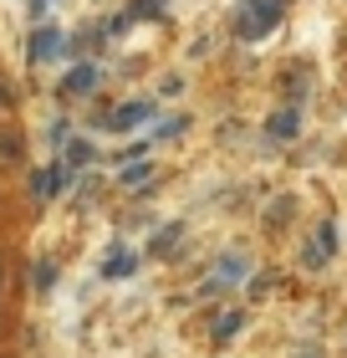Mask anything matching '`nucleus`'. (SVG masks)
Returning <instances> with one entry per match:
<instances>
[{
  "mask_svg": "<svg viewBox=\"0 0 347 358\" xmlns=\"http://www.w3.org/2000/svg\"><path fill=\"white\" fill-rule=\"evenodd\" d=\"M286 15V0H245L235 15V36L240 41H260L266 31H276V21Z\"/></svg>",
  "mask_w": 347,
  "mask_h": 358,
  "instance_id": "1",
  "label": "nucleus"
},
{
  "mask_svg": "<svg viewBox=\"0 0 347 358\" xmlns=\"http://www.w3.org/2000/svg\"><path fill=\"white\" fill-rule=\"evenodd\" d=\"M332 251H337V225L327 220V225L311 231V246L302 251V266H327V262H332Z\"/></svg>",
  "mask_w": 347,
  "mask_h": 358,
  "instance_id": "2",
  "label": "nucleus"
},
{
  "mask_svg": "<svg viewBox=\"0 0 347 358\" xmlns=\"http://www.w3.org/2000/svg\"><path fill=\"white\" fill-rule=\"evenodd\" d=\"M97 83H103V72H97V62H77V67L61 77V97H82V92H92Z\"/></svg>",
  "mask_w": 347,
  "mask_h": 358,
  "instance_id": "3",
  "label": "nucleus"
},
{
  "mask_svg": "<svg viewBox=\"0 0 347 358\" xmlns=\"http://www.w3.org/2000/svg\"><path fill=\"white\" fill-rule=\"evenodd\" d=\"M148 118H154V103H123L118 113H108V118H103V128L128 134V128H138V123H148Z\"/></svg>",
  "mask_w": 347,
  "mask_h": 358,
  "instance_id": "4",
  "label": "nucleus"
},
{
  "mask_svg": "<svg viewBox=\"0 0 347 358\" xmlns=\"http://www.w3.org/2000/svg\"><path fill=\"white\" fill-rule=\"evenodd\" d=\"M61 52V31L57 26H41L36 36H31V62H52Z\"/></svg>",
  "mask_w": 347,
  "mask_h": 358,
  "instance_id": "5",
  "label": "nucleus"
},
{
  "mask_svg": "<svg viewBox=\"0 0 347 358\" xmlns=\"http://www.w3.org/2000/svg\"><path fill=\"white\" fill-rule=\"evenodd\" d=\"M296 128H302V108H281L266 118V134L271 138H296Z\"/></svg>",
  "mask_w": 347,
  "mask_h": 358,
  "instance_id": "6",
  "label": "nucleus"
},
{
  "mask_svg": "<svg viewBox=\"0 0 347 358\" xmlns=\"http://www.w3.org/2000/svg\"><path fill=\"white\" fill-rule=\"evenodd\" d=\"M67 179H72V169H67V164L41 169V174H36V194H41V200H52V194H61V189H67Z\"/></svg>",
  "mask_w": 347,
  "mask_h": 358,
  "instance_id": "7",
  "label": "nucleus"
},
{
  "mask_svg": "<svg viewBox=\"0 0 347 358\" xmlns=\"http://www.w3.org/2000/svg\"><path fill=\"white\" fill-rule=\"evenodd\" d=\"M133 266H138V262H133V256H128V251L118 246V251H112L108 262H103V276H108V282H123V276H133Z\"/></svg>",
  "mask_w": 347,
  "mask_h": 358,
  "instance_id": "8",
  "label": "nucleus"
},
{
  "mask_svg": "<svg viewBox=\"0 0 347 358\" xmlns=\"http://www.w3.org/2000/svg\"><path fill=\"white\" fill-rule=\"evenodd\" d=\"M214 271H220V282H240V276H245V256H240V251H225Z\"/></svg>",
  "mask_w": 347,
  "mask_h": 358,
  "instance_id": "9",
  "label": "nucleus"
},
{
  "mask_svg": "<svg viewBox=\"0 0 347 358\" xmlns=\"http://www.w3.org/2000/svg\"><path fill=\"white\" fill-rule=\"evenodd\" d=\"M240 322H245V313H225V317H214V343L235 338V333H240Z\"/></svg>",
  "mask_w": 347,
  "mask_h": 358,
  "instance_id": "10",
  "label": "nucleus"
},
{
  "mask_svg": "<svg viewBox=\"0 0 347 358\" xmlns=\"http://www.w3.org/2000/svg\"><path fill=\"white\" fill-rule=\"evenodd\" d=\"M179 231H184V225H163V231L154 236V256H169V251H174V241H179Z\"/></svg>",
  "mask_w": 347,
  "mask_h": 358,
  "instance_id": "11",
  "label": "nucleus"
},
{
  "mask_svg": "<svg viewBox=\"0 0 347 358\" xmlns=\"http://www.w3.org/2000/svg\"><path fill=\"white\" fill-rule=\"evenodd\" d=\"M92 154H97V149H92L87 138H72V143H67V164H92Z\"/></svg>",
  "mask_w": 347,
  "mask_h": 358,
  "instance_id": "12",
  "label": "nucleus"
},
{
  "mask_svg": "<svg viewBox=\"0 0 347 358\" xmlns=\"http://www.w3.org/2000/svg\"><path fill=\"white\" fill-rule=\"evenodd\" d=\"M123 185H128V189L154 185V164H133V169H123Z\"/></svg>",
  "mask_w": 347,
  "mask_h": 358,
  "instance_id": "13",
  "label": "nucleus"
},
{
  "mask_svg": "<svg viewBox=\"0 0 347 358\" xmlns=\"http://www.w3.org/2000/svg\"><path fill=\"white\" fill-rule=\"evenodd\" d=\"M21 159V134H0V164Z\"/></svg>",
  "mask_w": 347,
  "mask_h": 358,
  "instance_id": "14",
  "label": "nucleus"
},
{
  "mask_svg": "<svg viewBox=\"0 0 347 358\" xmlns=\"http://www.w3.org/2000/svg\"><path fill=\"white\" fill-rule=\"evenodd\" d=\"M133 15H138V21H158V15H163V0H133Z\"/></svg>",
  "mask_w": 347,
  "mask_h": 358,
  "instance_id": "15",
  "label": "nucleus"
},
{
  "mask_svg": "<svg viewBox=\"0 0 347 358\" xmlns=\"http://www.w3.org/2000/svg\"><path fill=\"white\" fill-rule=\"evenodd\" d=\"M286 220H291V200H276V205L266 210V225H276V231H281Z\"/></svg>",
  "mask_w": 347,
  "mask_h": 358,
  "instance_id": "16",
  "label": "nucleus"
},
{
  "mask_svg": "<svg viewBox=\"0 0 347 358\" xmlns=\"http://www.w3.org/2000/svg\"><path fill=\"white\" fill-rule=\"evenodd\" d=\"M286 92H291V97L307 92V72H291V77H286Z\"/></svg>",
  "mask_w": 347,
  "mask_h": 358,
  "instance_id": "17",
  "label": "nucleus"
},
{
  "mask_svg": "<svg viewBox=\"0 0 347 358\" xmlns=\"http://www.w3.org/2000/svg\"><path fill=\"white\" fill-rule=\"evenodd\" d=\"M10 108H15V92H10L6 83H0V113H10Z\"/></svg>",
  "mask_w": 347,
  "mask_h": 358,
  "instance_id": "18",
  "label": "nucleus"
},
{
  "mask_svg": "<svg viewBox=\"0 0 347 358\" xmlns=\"http://www.w3.org/2000/svg\"><path fill=\"white\" fill-rule=\"evenodd\" d=\"M0 287H6V266H0Z\"/></svg>",
  "mask_w": 347,
  "mask_h": 358,
  "instance_id": "19",
  "label": "nucleus"
},
{
  "mask_svg": "<svg viewBox=\"0 0 347 358\" xmlns=\"http://www.w3.org/2000/svg\"><path fill=\"white\" fill-rule=\"evenodd\" d=\"M307 358H317V353H307Z\"/></svg>",
  "mask_w": 347,
  "mask_h": 358,
  "instance_id": "20",
  "label": "nucleus"
}]
</instances>
